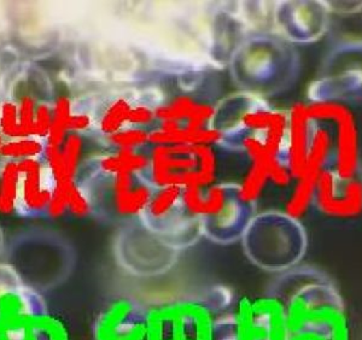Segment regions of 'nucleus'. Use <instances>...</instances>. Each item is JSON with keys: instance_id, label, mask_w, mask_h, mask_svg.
Returning a JSON list of instances; mask_svg holds the SVG:
<instances>
[{"instance_id": "obj_14", "label": "nucleus", "mask_w": 362, "mask_h": 340, "mask_svg": "<svg viewBox=\"0 0 362 340\" xmlns=\"http://www.w3.org/2000/svg\"><path fill=\"white\" fill-rule=\"evenodd\" d=\"M181 196L182 187L180 186L172 184L162 187L158 192L153 194L145 215H148L151 223L167 221L173 215L177 205L180 204Z\"/></svg>"}, {"instance_id": "obj_19", "label": "nucleus", "mask_w": 362, "mask_h": 340, "mask_svg": "<svg viewBox=\"0 0 362 340\" xmlns=\"http://www.w3.org/2000/svg\"><path fill=\"white\" fill-rule=\"evenodd\" d=\"M131 110H132V107L128 100L124 98L117 99L115 102H112V105L107 107L104 112L103 117L100 119V123H99L100 131L109 136L122 131L124 124L128 122Z\"/></svg>"}, {"instance_id": "obj_9", "label": "nucleus", "mask_w": 362, "mask_h": 340, "mask_svg": "<svg viewBox=\"0 0 362 340\" xmlns=\"http://www.w3.org/2000/svg\"><path fill=\"white\" fill-rule=\"evenodd\" d=\"M20 174L16 213L21 216H39L47 213L54 186H49L45 165L37 158L18 160Z\"/></svg>"}, {"instance_id": "obj_26", "label": "nucleus", "mask_w": 362, "mask_h": 340, "mask_svg": "<svg viewBox=\"0 0 362 340\" xmlns=\"http://www.w3.org/2000/svg\"><path fill=\"white\" fill-rule=\"evenodd\" d=\"M68 211L76 218H86L92 211L90 198L75 182L68 189Z\"/></svg>"}, {"instance_id": "obj_16", "label": "nucleus", "mask_w": 362, "mask_h": 340, "mask_svg": "<svg viewBox=\"0 0 362 340\" xmlns=\"http://www.w3.org/2000/svg\"><path fill=\"white\" fill-rule=\"evenodd\" d=\"M150 164L148 156L138 153L136 150L131 148H119V151L112 156H107L100 162V167L104 172L116 174L119 172H140L146 168Z\"/></svg>"}, {"instance_id": "obj_29", "label": "nucleus", "mask_w": 362, "mask_h": 340, "mask_svg": "<svg viewBox=\"0 0 362 340\" xmlns=\"http://www.w3.org/2000/svg\"><path fill=\"white\" fill-rule=\"evenodd\" d=\"M252 326L259 334H271L274 328V317L268 310H257L252 316Z\"/></svg>"}, {"instance_id": "obj_5", "label": "nucleus", "mask_w": 362, "mask_h": 340, "mask_svg": "<svg viewBox=\"0 0 362 340\" xmlns=\"http://www.w3.org/2000/svg\"><path fill=\"white\" fill-rule=\"evenodd\" d=\"M46 316L42 293L25 285L11 266L0 261V326L34 324Z\"/></svg>"}, {"instance_id": "obj_33", "label": "nucleus", "mask_w": 362, "mask_h": 340, "mask_svg": "<svg viewBox=\"0 0 362 340\" xmlns=\"http://www.w3.org/2000/svg\"><path fill=\"white\" fill-rule=\"evenodd\" d=\"M3 143H4V141H3V136L0 134V148H1V145H3Z\"/></svg>"}, {"instance_id": "obj_7", "label": "nucleus", "mask_w": 362, "mask_h": 340, "mask_svg": "<svg viewBox=\"0 0 362 340\" xmlns=\"http://www.w3.org/2000/svg\"><path fill=\"white\" fill-rule=\"evenodd\" d=\"M331 8L325 1H288L276 6V23L288 40L314 42L331 25Z\"/></svg>"}, {"instance_id": "obj_11", "label": "nucleus", "mask_w": 362, "mask_h": 340, "mask_svg": "<svg viewBox=\"0 0 362 340\" xmlns=\"http://www.w3.org/2000/svg\"><path fill=\"white\" fill-rule=\"evenodd\" d=\"M153 189L148 184L136 182L134 172H119L114 180V205L124 216L145 213L153 199Z\"/></svg>"}, {"instance_id": "obj_30", "label": "nucleus", "mask_w": 362, "mask_h": 340, "mask_svg": "<svg viewBox=\"0 0 362 340\" xmlns=\"http://www.w3.org/2000/svg\"><path fill=\"white\" fill-rule=\"evenodd\" d=\"M156 116L155 111L148 107H132L128 123H132L134 126H146L151 123Z\"/></svg>"}, {"instance_id": "obj_31", "label": "nucleus", "mask_w": 362, "mask_h": 340, "mask_svg": "<svg viewBox=\"0 0 362 340\" xmlns=\"http://www.w3.org/2000/svg\"><path fill=\"white\" fill-rule=\"evenodd\" d=\"M90 127V116L85 114H73L70 116L69 122H68V131L71 133H78L80 131H85Z\"/></svg>"}, {"instance_id": "obj_8", "label": "nucleus", "mask_w": 362, "mask_h": 340, "mask_svg": "<svg viewBox=\"0 0 362 340\" xmlns=\"http://www.w3.org/2000/svg\"><path fill=\"white\" fill-rule=\"evenodd\" d=\"M293 283V298L310 315L338 316L344 312V302L327 275L303 268L288 274Z\"/></svg>"}, {"instance_id": "obj_6", "label": "nucleus", "mask_w": 362, "mask_h": 340, "mask_svg": "<svg viewBox=\"0 0 362 340\" xmlns=\"http://www.w3.org/2000/svg\"><path fill=\"white\" fill-rule=\"evenodd\" d=\"M151 179L160 189L165 186L208 187L198 168L196 145H156L151 152Z\"/></svg>"}, {"instance_id": "obj_25", "label": "nucleus", "mask_w": 362, "mask_h": 340, "mask_svg": "<svg viewBox=\"0 0 362 340\" xmlns=\"http://www.w3.org/2000/svg\"><path fill=\"white\" fill-rule=\"evenodd\" d=\"M37 104L32 97L25 95L17 102L18 122L23 138H33V123Z\"/></svg>"}, {"instance_id": "obj_18", "label": "nucleus", "mask_w": 362, "mask_h": 340, "mask_svg": "<svg viewBox=\"0 0 362 340\" xmlns=\"http://www.w3.org/2000/svg\"><path fill=\"white\" fill-rule=\"evenodd\" d=\"M44 143L37 138H20V139H10L4 141L0 148V156L8 158V160H29L37 158L44 155L45 151Z\"/></svg>"}, {"instance_id": "obj_28", "label": "nucleus", "mask_w": 362, "mask_h": 340, "mask_svg": "<svg viewBox=\"0 0 362 340\" xmlns=\"http://www.w3.org/2000/svg\"><path fill=\"white\" fill-rule=\"evenodd\" d=\"M52 124V107L47 104H37L33 123V138L44 139L49 136Z\"/></svg>"}, {"instance_id": "obj_22", "label": "nucleus", "mask_w": 362, "mask_h": 340, "mask_svg": "<svg viewBox=\"0 0 362 340\" xmlns=\"http://www.w3.org/2000/svg\"><path fill=\"white\" fill-rule=\"evenodd\" d=\"M197 102L189 97H179L169 102L168 105L157 107L155 110V116L163 121H179L186 119L192 112Z\"/></svg>"}, {"instance_id": "obj_1", "label": "nucleus", "mask_w": 362, "mask_h": 340, "mask_svg": "<svg viewBox=\"0 0 362 340\" xmlns=\"http://www.w3.org/2000/svg\"><path fill=\"white\" fill-rule=\"evenodd\" d=\"M1 261L11 266L25 285L44 293L66 279L73 266V254L56 234L25 230L6 244Z\"/></svg>"}, {"instance_id": "obj_23", "label": "nucleus", "mask_w": 362, "mask_h": 340, "mask_svg": "<svg viewBox=\"0 0 362 340\" xmlns=\"http://www.w3.org/2000/svg\"><path fill=\"white\" fill-rule=\"evenodd\" d=\"M0 134L8 140L23 138L16 102H6L0 107Z\"/></svg>"}, {"instance_id": "obj_27", "label": "nucleus", "mask_w": 362, "mask_h": 340, "mask_svg": "<svg viewBox=\"0 0 362 340\" xmlns=\"http://www.w3.org/2000/svg\"><path fill=\"white\" fill-rule=\"evenodd\" d=\"M215 115V109L208 104H196L192 112L186 119V131H197L206 129V124Z\"/></svg>"}, {"instance_id": "obj_24", "label": "nucleus", "mask_w": 362, "mask_h": 340, "mask_svg": "<svg viewBox=\"0 0 362 340\" xmlns=\"http://www.w3.org/2000/svg\"><path fill=\"white\" fill-rule=\"evenodd\" d=\"M109 139L117 148L136 150V148L148 143L150 133L144 129H139V128H129V129H122L119 133L112 134L109 136Z\"/></svg>"}, {"instance_id": "obj_32", "label": "nucleus", "mask_w": 362, "mask_h": 340, "mask_svg": "<svg viewBox=\"0 0 362 340\" xmlns=\"http://www.w3.org/2000/svg\"><path fill=\"white\" fill-rule=\"evenodd\" d=\"M5 246H6V242H5L4 233H3V230L0 228V261L3 259V254H4Z\"/></svg>"}, {"instance_id": "obj_17", "label": "nucleus", "mask_w": 362, "mask_h": 340, "mask_svg": "<svg viewBox=\"0 0 362 340\" xmlns=\"http://www.w3.org/2000/svg\"><path fill=\"white\" fill-rule=\"evenodd\" d=\"M71 112V104L66 97H61L54 102L52 107V124L49 129V136L46 138V145L61 148L66 136H68V122Z\"/></svg>"}, {"instance_id": "obj_4", "label": "nucleus", "mask_w": 362, "mask_h": 340, "mask_svg": "<svg viewBox=\"0 0 362 340\" xmlns=\"http://www.w3.org/2000/svg\"><path fill=\"white\" fill-rule=\"evenodd\" d=\"M308 97L317 104L362 102V39L339 41L329 49Z\"/></svg>"}, {"instance_id": "obj_15", "label": "nucleus", "mask_w": 362, "mask_h": 340, "mask_svg": "<svg viewBox=\"0 0 362 340\" xmlns=\"http://www.w3.org/2000/svg\"><path fill=\"white\" fill-rule=\"evenodd\" d=\"M20 174L15 160H8L0 169V213H16Z\"/></svg>"}, {"instance_id": "obj_21", "label": "nucleus", "mask_w": 362, "mask_h": 340, "mask_svg": "<svg viewBox=\"0 0 362 340\" xmlns=\"http://www.w3.org/2000/svg\"><path fill=\"white\" fill-rule=\"evenodd\" d=\"M302 331L313 340H338L339 328L332 316L310 315L302 326Z\"/></svg>"}, {"instance_id": "obj_3", "label": "nucleus", "mask_w": 362, "mask_h": 340, "mask_svg": "<svg viewBox=\"0 0 362 340\" xmlns=\"http://www.w3.org/2000/svg\"><path fill=\"white\" fill-rule=\"evenodd\" d=\"M237 69L242 83L257 97L276 95L296 78L298 56L280 39L252 37L239 52Z\"/></svg>"}, {"instance_id": "obj_10", "label": "nucleus", "mask_w": 362, "mask_h": 340, "mask_svg": "<svg viewBox=\"0 0 362 340\" xmlns=\"http://www.w3.org/2000/svg\"><path fill=\"white\" fill-rule=\"evenodd\" d=\"M339 181L334 184L331 172L321 174L317 186H314L315 204L329 216H355L362 210V186H353L350 179L346 184H339Z\"/></svg>"}, {"instance_id": "obj_12", "label": "nucleus", "mask_w": 362, "mask_h": 340, "mask_svg": "<svg viewBox=\"0 0 362 340\" xmlns=\"http://www.w3.org/2000/svg\"><path fill=\"white\" fill-rule=\"evenodd\" d=\"M235 194L228 196V191L223 186H189L182 189L181 205L191 216L209 220L218 216Z\"/></svg>"}, {"instance_id": "obj_34", "label": "nucleus", "mask_w": 362, "mask_h": 340, "mask_svg": "<svg viewBox=\"0 0 362 340\" xmlns=\"http://www.w3.org/2000/svg\"><path fill=\"white\" fill-rule=\"evenodd\" d=\"M0 107H1V105H0Z\"/></svg>"}, {"instance_id": "obj_20", "label": "nucleus", "mask_w": 362, "mask_h": 340, "mask_svg": "<svg viewBox=\"0 0 362 340\" xmlns=\"http://www.w3.org/2000/svg\"><path fill=\"white\" fill-rule=\"evenodd\" d=\"M83 140L78 133H69L61 146L64 175L68 181H74L78 163L83 155Z\"/></svg>"}, {"instance_id": "obj_2", "label": "nucleus", "mask_w": 362, "mask_h": 340, "mask_svg": "<svg viewBox=\"0 0 362 340\" xmlns=\"http://www.w3.org/2000/svg\"><path fill=\"white\" fill-rule=\"evenodd\" d=\"M247 257L264 271H290L305 257L307 234L300 220L288 213H259L243 234Z\"/></svg>"}, {"instance_id": "obj_13", "label": "nucleus", "mask_w": 362, "mask_h": 340, "mask_svg": "<svg viewBox=\"0 0 362 340\" xmlns=\"http://www.w3.org/2000/svg\"><path fill=\"white\" fill-rule=\"evenodd\" d=\"M251 205L244 204L237 197L232 198L218 216L209 218V233L218 239L238 238L247 230L251 220Z\"/></svg>"}]
</instances>
